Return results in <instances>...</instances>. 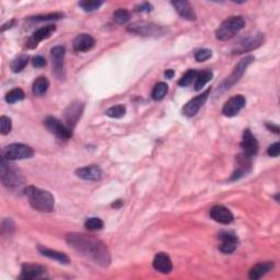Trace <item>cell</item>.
Wrapping results in <instances>:
<instances>
[{
  "label": "cell",
  "instance_id": "6da1fadb",
  "mask_svg": "<svg viewBox=\"0 0 280 280\" xmlns=\"http://www.w3.org/2000/svg\"><path fill=\"white\" fill-rule=\"evenodd\" d=\"M66 241L70 247L76 252L91 260L102 267H107L111 264V255L105 244L92 235L82 233H68Z\"/></svg>",
  "mask_w": 280,
  "mask_h": 280
},
{
  "label": "cell",
  "instance_id": "7a4b0ae2",
  "mask_svg": "<svg viewBox=\"0 0 280 280\" xmlns=\"http://www.w3.org/2000/svg\"><path fill=\"white\" fill-rule=\"evenodd\" d=\"M24 193L33 209L41 212H52L55 208V198L51 193L34 186H27Z\"/></svg>",
  "mask_w": 280,
  "mask_h": 280
},
{
  "label": "cell",
  "instance_id": "3957f363",
  "mask_svg": "<svg viewBox=\"0 0 280 280\" xmlns=\"http://www.w3.org/2000/svg\"><path fill=\"white\" fill-rule=\"evenodd\" d=\"M0 177L5 188L10 191H20L24 186V177L20 170L14 164L10 163L5 157H2V164H0Z\"/></svg>",
  "mask_w": 280,
  "mask_h": 280
},
{
  "label": "cell",
  "instance_id": "277c9868",
  "mask_svg": "<svg viewBox=\"0 0 280 280\" xmlns=\"http://www.w3.org/2000/svg\"><path fill=\"white\" fill-rule=\"evenodd\" d=\"M245 26V20L241 16H233L226 19L216 31V38L220 41L233 39Z\"/></svg>",
  "mask_w": 280,
  "mask_h": 280
},
{
  "label": "cell",
  "instance_id": "5b68a950",
  "mask_svg": "<svg viewBox=\"0 0 280 280\" xmlns=\"http://www.w3.org/2000/svg\"><path fill=\"white\" fill-rule=\"evenodd\" d=\"M254 57L253 56H245L243 59H241L238 65L234 67L232 74L230 75L226 80L221 83L220 85V92H224L226 90H229L231 87H233V85L235 83H238L240 79L243 77L244 73H245V70L247 69V67L250 66L251 64H252L254 61Z\"/></svg>",
  "mask_w": 280,
  "mask_h": 280
},
{
  "label": "cell",
  "instance_id": "8992f818",
  "mask_svg": "<svg viewBox=\"0 0 280 280\" xmlns=\"http://www.w3.org/2000/svg\"><path fill=\"white\" fill-rule=\"evenodd\" d=\"M127 31L137 35H142V37L154 38L163 37L168 32L166 27L149 22H135L127 27Z\"/></svg>",
  "mask_w": 280,
  "mask_h": 280
},
{
  "label": "cell",
  "instance_id": "52a82bcc",
  "mask_svg": "<svg viewBox=\"0 0 280 280\" xmlns=\"http://www.w3.org/2000/svg\"><path fill=\"white\" fill-rule=\"evenodd\" d=\"M33 155L34 150L30 146L24 145V143H11V145L7 146L3 151V157L9 161L30 159Z\"/></svg>",
  "mask_w": 280,
  "mask_h": 280
},
{
  "label": "cell",
  "instance_id": "ba28073f",
  "mask_svg": "<svg viewBox=\"0 0 280 280\" xmlns=\"http://www.w3.org/2000/svg\"><path fill=\"white\" fill-rule=\"evenodd\" d=\"M44 125L47 131L54 134L57 138L68 140L73 137V129L69 128L66 124H63L60 120L55 117H47L44 121Z\"/></svg>",
  "mask_w": 280,
  "mask_h": 280
},
{
  "label": "cell",
  "instance_id": "9c48e42d",
  "mask_svg": "<svg viewBox=\"0 0 280 280\" xmlns=\"http://www.w3.org/2000/svg\"><path fill=\"white\" fill-rule=\"evenodd\" d=\"M264 41H265V38H264V34L262 33L251 35V37L241 40L238 44L234 46L232 52L233 54H242V53L251 52L253 51V49H256L261 45H263Z\"/></svg>",
  "mask_w": 280,
  "mask_h": 280
},
{
  "label": "cell",
  "instance_id": "30bf717a",
  "mask_svg": "<svg viewBox=\"0 0 280 280\" xmlns=\"http://www.w3.org/2000/svg\"><path fill=\"white\" fill-rule=\"evenodd\" d=\"M84 104L80 101H75L67 106V109L64 111V120L66 125L73 129L79 119L81 118V115L83 113Z\"/></svg>",
  "mask_w": 280,
  "mask_h": 280
},
{
  "label": "cell",
  "instance_id": "8fae6325",
  "mask_svg": "<svg viewBox=\"0 0 280 280\" xmlns=\"http://www.w3.org/2000/svg\"><path fill=\"white\" fill-rule=\"evenodd\" d=\"M210 95V89L206 90L200 96H197L196 98L192 99L190 102L186 103L183 107V114L188 117H193L198 113V111L202 109V106L206 103L208 100V97Z\"/></svg>",
  "mask_w": 280,
  "mask_h": 280
},
{
  "label": "cell",
  "instance_id": "7c38bea8",
  "mask_svg": "<svg viewBox=\"0 0 280 280\" xmlns=\"http://www.w3.org/2000/svg\"><path fill=\"white\" fill-rule=\"evenodd\" d=\"M236 164H238V168L230 177V181H238V179L248 173L252 169V157L245 153L238 154L236 155Z\"/></svg>",
  "mask_w": 280,
  "mask_h": 280
},
{
  "label": "cell",
  "instance_id": "4fadbf2b",
  "mask_svg": "<svg viewBox=\"0 0 280 280\" xmlns=\"http://www.w3.org/2000/svg\"><path fill=\"white\" fill-rule=\"evenodd\" d=\"M246 104V100L243 96L238 95L234 96L231 99H229L228 101L225 103L224 107H222V113H224L225 116L228 117H233L235 115H238L239 112L243 109Z\"/></svg>",
  "mask_w": 280,
  "mask_h": 280
},
{
  "label": "cell",
  "instance_id": "5bb4252c",
  "mask_svg": "<svg viewBox=\"0 0 280 280\" xmlns=\"http://www.w3.org/2000/svg\"><path fill=\"white\" fill-rule=\"evenodd\" d=\"M56 31V26L53 24H49L46 26H43L41 28H39L38 31H35L32 37L27 40L26 42V47L33 49L35 47H38L39 43H41L42 41H44L48 38H51V35H53V33Z\"/></svg>",
  "mask_w": 280,
  "mask_h": 280
},
{
  "label": "cell",
  "instance_id": "9a60e30c",
  "mask_svg": "<svg viewBox=\"0 0 280 280\" xmlns=\"http://www.w3.org/2000/svg\"><path fill=\"white\" fill-rule=\"evenodd\" d=\"M65 55H66V49L64 46L58 45L52 48L51 56L53 60V66L55 74L58 78L64 77V60H65Z\"/></svg>",
  "mask_w": 280,
  "mask_h": 280
},
{
  "label": "cell",
  "instance_id": "2e32d148",
  "mask_svg": "<svg viewBox=\"0 0 280 280\" xmlns=\"http://www.w3.org/2000/svg\"><path fill=\"white\" fill-rule=\"evenodd\" d=\"M210 217L222 225H230L234 220L233 213L230 211L227 207L217 205L210 209Z\"/></svg>",
  "mask_w": 280,
  "mask_h": 280
},
{
  "label": "cell",
  "instance_id": "e0dca14e",
  "mask_svg": "<svg viewBox=\"0 0 280 280\" xmlns=\"http://www.w3.org/2000/svg\"><path fill=\"white\" fill-rule=\"evenodd\" d=\"M241 147L245 154L253 157L258 152V141L255 136L252 134L250 129H245L243 133V139L241 142Z\"/></svg>",
  "mask_w": 280,
  "mask_h": 280
},
{
  "label": "cell",
  "instance_id": "ac0fdd59",
  "mask_svg": "<svg viewBox=\"0 0 280 280\" xmlns=\"http://www.w3.org/2000/svg\"><path fill=\"white\" fill-rule=\"evenodd\" d=\"M95 45H96L95 39H93L90 34H87V33H81L77 35L73 42L74 51L78 53L88 52L95 47Z\"/></svg>",
  "mask_w": 280,
  "mask_h": 280
},
{
  "label": "cell",
  "instance_id": "d6986e66",
  "mask_svg": "<svg viewBox=\"0 0 280 280\" xmlns=\"http://www.w3.org/2000/svg\"><path fill=\"white\" fill-rule=\"evenodd\" d=\"M171 5L174 7V9L182 18L189 21H195L197 19L196 12L194 10L192 5L186 2V0H177V2H172Z\"/></svg>",
  "mask_w": 280,
  "mask_h": 280
},
{
  "label": "cell",
  "instance_id": "ffe728a7",
  "mask_svg": "<svg viewBox=\"0 0 280 280\" xmlns=\"http://www.w3.org/2000/svg\"><path fill=\"white\" fill-rule=\"evenodd\" d=\"M219 238L221 240V244L219 245V250L222 253L230 254L233 253L238 247V238L231 232H222L220 233Z\"/></svg>",
  "mask_w": 280,
  "mask_h": 280
},
{
  "label": "cell",
  "instance_id": "44dd1931",
  "mask_svg": "<svg viewBox=\"0 0 280 280\" xmlns=\"http://www.w3.org/2000/svg\"><path fill=\"white\" fill-rule=\"evenodd\" d=\"M44 274H45V268L41 266V265L23 264L19 279H24V280L37 279V278H41Z\"/></svg>",
  "mask_w": 280,
  "mask_h": 280
},
{
  "label": "cell",
  "instance_id": "7402d4cb",
  "mask_svg": "<svg viewBox=\"0 0 280 280\" xmlns=\"http://www.w3.org/2000/svg\"><path fill=\"white\" fill-rule=\"evenodd\" d=\"M153 268L161 272V274H170L173 269V264H172L171 258L166 253H158L153 258Z\"/></svg>",
  "mask_w": 280,
  "mask_h": 280
},
{
  "label": "cell",
  "instance_id": "603a6c76",
  "mask_svg": "<svg viewBox=\"0 0 280 280\" xmlns=\"http://www.w3.org/2000/svg\"><path fill=\"white\" fill-rule=\"evenodd\" d=\"M76 175L84 181H99L102 177V170L98 166H87L76 170Z\"/></svg>",
  "mask_w": 280,
  "mask_h": 280
},
{
  "label": "cell",
  "instance_id": "cb8c5ba5",
  "mask_svg": "<svg viewBox=\"0 0 280 280\" xmlns=\"http://www.w3.org/2000/svg\"><path fill=\"white\" fill-rule=\"evenodd\" d=\"M38 251L43 256L51 258V260H54V261H57L60 264H64V265L70 264V258L68 257V255L65 253H61V252H58V251L47 248L43 245H39Z\"/></svg>",
  "mask_w": 280,
  "mask_h": 280
},
{
  "label": "cell",
  "instance_id": "d4e9b609",
  "mask_svg": "<svg viewBox=\"0 0 280 280\" xmlns=\"http://www.w3.org/2000/svg\"><path fill=\"white\" fill-rule=\"evenodd\" d=\"M272 268H274V263L272 262H265V263H260L255 265L252 268H251L248 272V277L253 280L260 279L263 276H265L269 272Z\"/></svg>",
  "mask_w": 280,
  "mask_h": 280
},
{
  "label": "cell",
  "instance_id": "484cf974",
  "mask_svg": "<svg viewBox=\"0 0 280 280\" xmlns=\"http://www.w3.org/2000/svg\"><path fill=\"white\" fill-rule=\"evenodd\" d=\"M49 88V81L48 79L45 77H39L37 80L33 82V93L37 97H41L43 95H45Z\"/></svg>",
  "mask_w": 280,
  "mask_h": 280
},
{
  "label": "cell",
  "instance_id": "4316f807",
  "mask_svg": "<svg viewBox=\"0 0 280 280\" xmlns=\"http://www.w3.org/2000/svg\"><path fill=\"white\" fill-rule=\"evenodd\" d=\"M212 77H213V74L210 70H203L202 73H197V76L195 79V85H194V87H195V90L196 91L202 90L208 82L211 81Z\"/></svg>",
  "mask_w": 280,
  "mask_h": 280
},
{
  "label": "cell",
  "instance_id": "83f0119b",
  "mask_svg": "<svg viewBox=\"0 0 280 280\" xmlns=\"http://www.w3.org/2000/svg\"><path fill=\"white\" fill-rule=\"evenodd\" d=\"M168 91H169V85L166 82H159L154 85L151 97L154 101H160V100H162L167 96Z\"/></svg>",
  "mask_w": 280,
  "mask_h": 280
},
{
  "label": "cell",
  "instance_id": "f1b7e54d",
  "mask_svg": "<svg viewBox=\"0 0 280 280\" xmlns=\"http://www.w3.org/2000/svg\"><path fill=\"white\" fill-rule=\"evenodd\" d=\"M24 97H25V95H24L23 90H21L19 88L12 89L11 91H9L6 95V102L9 103V104L17 103L19 101H22V100L24 99Z\"/></svg>",
  "mask_w": 280,
  "mask_h": 280
},
{
  "label": "cell",
  "instance_id": "f546056e",
  "mask_svg": "<svg viewBox=\"0 0 280 280\" xmlns=\"http://www.w3.org/2000/svg\"><path fill=\"white\" fill-rule=\"evenodd\" d=\"M103 6V2L100 0H83L79 3V7L85 12H93Z\"/></svg>",
  "mask_w": 280,
  "mask_h": 280
},
{
  "label": "cell",
  "instance_id": "4dcf8cb0",
  "mask_svg": "<svg viewBox=\"0 0 280 280\" xmlns=\"http://www.w3.org/2000/svg\"><path fill=\"white\" fill-rule=\"evenodd\" d=\"M27 63H28V56L21 55L18 57V58L12 60L10 68L13 73H20V71H22L26 67Z\"/></svg>",
  "mask_w": 280,
  "mask_h": 280
},
{
  "label": "cell",
  "instance_id": "1f68e13d",
  "mask_svg": "<svg viewBox=\"0 0 280 280\" xmlns=\"http://www.w3.org/2000/svg\"><path fill=\"white\" fill-rule=\"evenodd\" d=\"M125 114H126V107L121 104L112 106L106 111L107 116L112 118H121L125 116Z\"/></svg>",
  "mask_w": 280,
  "mask_h": 280
},
{
  "label": "cell",
  "instance_id": "d6a6232c",
  "mask_svg": "<svg viewBox=\"0 0 280 280\" xmlns=\"http://www.w3.org/2000/svg\"><path fill=\"white\" fill-rule=\"evenodd\" d=\"M196 76H197V71L194 69H190L188 73L179 79L178 85H181V87H189V85L193 83V81H195Z\"/></svg>",
  "mask_w": 280,
  "mask_h": 280
},
{
  "label": "cell",
  "instance_id": "836d02e7",
  "mask_svg": "<svg viewBox=\"0 0 280 280\" xmlns=\"http://www.w3.org/2000/svg\"><path fill=\"white\" fill-rule=\"evenodd\" d=\"M131 19V13H129L126 9H118L114 12L113 20L117 24H125Z\"/></svg>",
  "mask_w": 280,
  "mask_h": 280
},
{
  "label": "cell",
  "instance_id": "e575fe53",
  "mask_svg": "<svg viewBox=\"0 0 280 280\" xmlns=\"http://www.w3.org/2000/svg\"><path fill=\"white\" fill-rule=\"evenodd\" d=\"M103 226V221L100 218H89L84 222V227L87 228L89 231H98V230H101Z\"/></svg>",
  "mask_w": 280,
  "mask_h": 280
},
{
  "label": "cell",
  "instance_id": "d590c367",
  "mask_svg": "<svg viewBox=\"0 0 280 280\" xmlns=\"http://www.w3.org/2000/svg\"><path fill=\"white\" fill-rule=\"evenodd\" d=\"M63 18H64V13L55 12V13H48V14H41V16L33 17L32 20L37 21V22H43V21H56Z\"/></svg>",
  "mask_w": 280,
  "mask_h": 280
},
{
  "label": "cell",
  "instance_id": "8d00e7d4",
  "mask_svg": "<svg viewBox=\"0 0 280 280\" xmlns=\"http://www.w3.org/2000/svg\"><path fill=\"white\" fill-rule=\"evenodd\" d=\"M12 129V121L11 118L8 116H2L0 117V132L3 135H8Z\"/></svg>",
  "mask_w": 280,
  "mask_h": 280
},
{
  "label": "cell",
  "instance_id": "74e56055",
  "mask_svg": "<svg viewBox=\"0 0 280 280\" xmlns=\"http://www.w3.org/2000/svg\"><path fill=\"white\" fill-rule=\"evenodd\" d=\"M211 56H212V52L210 49L203 48V49H199V51L195 53V59L197 61H205L209 59Z\"/></svg>",
  "mask_w": 280,
  "mask_h": 280
},
{
  "label": "cell",
  "instance_id": "f35d334b",
  "mask_svg": "<svg viewBox=\"0 0 280 280\" xmlns=\"http://www.w3.org/2000/svg\"><path fill=\"white\" fill-rule=\"evenodd\" d=\"M2 231H3V234H5L6 231L8 234H10L11 232L14 231V224H13V221L11 219H5L3 221Z\"/></svg>",
  "mask_w": 280,
  "mask_h": 280
},
{
  "label": "cell",
  "instance_id": "ab89813d",
  "mask_svg": "<svg viewBox=\"0 0 280 280\" xmlns=\"http://www.w3.org/2000/svg\"><path fill=\"white\" fill-rule=\"evenodd\" d=\"M267 153L269 157H274L277 158L280 154V143L279 142H275L274 145H271L268 149H267Z\"/></svg>",
  "mask_w": 280,
  "mask_h": 280
},
{
  "label": "cell",
  "instance_id": "60d3db41",
  "mask_svg": "<svg viewBox=\"0 0 280 280\" xmlns=\"http://www.w3.org/2000/svg\"><path fill=\"white\" fill-rule=\"evenodd\" d=\"M33 66L37 67V68H43L46 66V60L44 57L42 56H37L33 58Z\"/></svg>",
  "mask_w": 280,
  "mask_h": 280
},
{
  "label": "cell",
  "instance_id": "b9f144b4",
  "mask_svg": "<svg viewBox=\"0 0 280 280\" xmlns=\"http://www.w3.org/2000/svg\"><path fill=\"white\" fill-rule=\"evenodd\" d=\"M152 9H153V7H152L151 4H149V3H143L142 5L138 6V7H137V9H136V10H137L138 12H150Z\"/></svg>",
  "mask_w": 280,
  "mask_h": 280
},
{
  "label": "cell",
  "instance_id": "7bdbcfd3",
  "mask_svg": "<svg viewBox=\"0 0 280 280\" xmlns=\"http://www.w3.org/2000/svg\"><path fill=\"white\" fill-rule=\"evenodd\" d=\"M266 127L269 129V131L274 132L275 134H279V132H280V129H279V127H278L277 125H274V124L267 123V124H266Z\"/></svg>",
  "mask_w": 280,
  "mask_h": 280
},
{
  "label": "cell",
  "instance_id": "ee69618b",
  "mask_svg": "<svg viewBox=\"0 0 280 280\" xmlns=\"http://www.w3.org/2000/svg\"><path fill=\"white\" fill-rule=\"evenodd\" d=\"M14 22H16V21L12 20V21H10V22H8L7 24H4V25L2 26V32H5V31L7 30V28H10L11 25L14 24Z\"/></svg>",
  "mask_w": 280,
  "mask_h": 280
},
{
  "label": "cell",
  "instance_id": "f6af8a7d",
  "mask_svg": "<svg viewBox=\"0 0 280 280\" xmlns=\"http://www.w3.org/2000/svg\"><path fill=\"white\" fill-rule=\"evenodd\" d=\"M164 75H166V77H167L168 79H172V78L174 77L175 73H174V70H172V69H168V70L166 71V73H164Z\"/></svg>",
  "mask_w": 280,
  "mask_h": 280
},
{
  "label": "cell",
  "instance_id": "bcb514c9",
  "mask_svg": "<svg viewBox=\"0 0 280 280\" xmlns=\"http://www.w3.org/2000/svg\"><path fill=\"white\" fill-rule=\"evenodd\" d=\"M119 205H121V200H117V202L115 203V204H113L112 206H113L114 208H118V207H119Z\"/></svg>",
  "mask_w": 280,
  "mask_h": 280
}]
</instances>
